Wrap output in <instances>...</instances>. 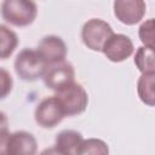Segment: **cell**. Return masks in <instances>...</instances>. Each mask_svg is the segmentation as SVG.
Listing matches in <instances>:
<instances>
[{
    "mask_svg": "<svg viewBox=\"0 0 155 155\" xmlns=\"http://www.w3.org/2000/svg\"><path fill=\"white\" fill-rule=\"evenodd\" d=\"M114 35L111 27L98 18L87 21L81 30V39L84 44L92 51H103L107 41Z\"/></svg>",
    "mask_w": 155,
    "mask_h": 155,
    "instance_id": "4",
    "label": "cell"
},
{
    "mask_svg": "<svg viewBox=\"0 0 155 155\" xmlns=\"http://www.w3.org/2000/svg\"><path fill=\"white\" fill-rule=\"evenodd\" d=\"M42 79L47 88L58 92L64 87L74 84L75 71L73 65L69 62L64 61V62L47 67Z\"/></svg>",
    "mask_w": 155,
    "mask_h": 155,
    "instance_id": "7",
    "label": "cell"
},
{
    "mask_svg": "<svg viewBox=\"0 0 155 155\" xmlns=\"http://www.w3.org/2000/svg\"><path fill=\"white\" fill-rule=\"evenodd\" d=\"M133 42L132 40L124 34H114L104 45L103 53L111 62H122L127 59L133 53Z\"/></svg>",
    "mask_w": 155,
    "mask_h": 155,
    "instance_id": "10",
    "label": "cell"
},
{
    "mask_svg": "<svg viewBox=\"0 0 155 155\" xmlns=\"http://www.w3.org/2000/svg\"><path fill=\"white\" fill-rule=\"evenodd\" d=\"M138 35L145 47L155 50V18L143 22L138 29Z\"/></svg>",
    "mask_w": 155,
    "mask_h": 155,
    "instance_id": "16",
    "label": "cell"
},
{
    "mask_svg": "<svg viewBox=\"0 0 155 155\" xmlns=\"http://www.w3.org/2000/svg\"><path fill=\"white\" fill-rule=\"evenodd\" d=\"M78 155H109V148L102 139L88 138L80 145Z\"/></svg>",
    "mask_w": 155,
    "mask_h": 155,
    "instance_id": "15",
    "label": "cell"
},
{
    "mask_svg": "<svg viewBox=\"0 0 155 155\" xmlns=\"http://www.w3.org/2000/svg\"><path fill=\"white\" fill-rule=\"evenodd\" d=\"M64 116V109L56 96L42 99L35 109V121L44 128H52L57 126Z\"/></svg>",
    "mask_w": 155,
    "mask_h": 155,
    "instance_id": "6",
    "label": "cell"
},
{
    "mask_svg": "<svg viewBox=\"0 0 155 155\" xmlns=\"http://www.w3.org/2000/svg\"><path fill=\"white\" fill-rule=\"evenodd\" d=\"M134 64L142 74L155 73V50L140 46L134 54Z\"/></svg>",
    "mask_w": 155,
    "mask_h": 155,
    "instance_id": "13",
    "label": "cell"
},
{
    "mask_svg": "<svg viewBox=\"0 0 155 155\" xmlns=\"http://www.w3.org/2000/svg\"><path fill=\"white\" fill-rule=\"evenodd\" d=\"M0 38H1V46H0V57L1 59H6L12 54L15 48L18 45V38L15 31L8 29L6 25H0Z\"/></svg>",
    "mask_w": 155,
    "mask_h": 155,
    "instance_id": "14",
    "label": "cell"
},
{
    "mask_svg": "<svg viewBox=\"0 0 155 155\" xmlns=\"http://www.w3.org/2000/svg\"><path fill=\"white\" fill-rule=\"evenodd\" d=\"M145 2L143 0H116L114 2V15L116 18L127 25H133L144 17Z\"/></svg>",
    "mask_w": 155,
    "mask_h": 155,
    "instance_id": "9",
    "label": "cell"
},
{
    "mask_svg": "<svg viewBox=\"0 0 155 155\" xmlns=\"http://www.w3.org/2000/svg\"><path fill=\"white\" fill-rule=\"evenodd\" d=\"M40 155H67V154L54 147V148H47V149H45L44 151L40 153Z\"/></svg>",
    "mask_w": 155,
    "mask_h": 155,
    "instance_id": "18",
    "label": "cell"
},
{
    "mask_svg": "<svg viewBox=\"0 0 155 155\" xmlns=\"http://www.w3.org/2000/svg\"><path fill=\"white\" fill-rule=\"evenodd\" d=\"M45 62L47 67L64 62L67 56V46L65 42L56 35H47L45 36L38 46L36 50Z\"/></svg>",
    "mask_w": 155,
    "mask_h": 155,
    "instance_id": "8",
    "label": "cell"
},
{
    "mask_svg": "<svg viewBox=\"0 0 155 155\" xmlns=\"http://www.w3.org/2000/svg\"><path fill=\"white\" fill-rule=\"evenodd\" d=\"M36 5L28 0H5L1 5L2 18L16 27H27L36 17Z\"/></svg>",
    "mask_w": 155,
    "mask_h": 155,
    "instance_id": "3",
    "label": "cell"
},
{
    "mask_svg": "<svg viewBox=\"0 0 155 155\" xmlns=\"http://www.w3.org/2000/svg\"><path fill=\"white\" fill-rule=\"evenodd\" d=\"M11 87H12V79H11V76L7 74V71L5 69H1V88H2L1 98L6 97V94L11 91Z\"/></svg>",
    "mask_w": 155,
    "mask_h": 155,
    "instance_id": "17",
    "label": "cell"
},
{
    "mask_svg": "<svg viewBox=\"0 0 155 155\" xmlns=\"http://www.w3.org/2000/svg\"><path fill=\"white\" fill-rule=\"evenodd\" d=\"M85 139L81 133L74 130H64L56 137V148L65 153L67 155H78L79 148Z\"/></svg>",
    "mask_w": 155,
    "mask_h": 155,
    "instance_id": "11",
    "label": "cell"
},
{
    "mask_svg": "<svg viewBox=\"0 0 155 155\" xmlns=\"http://www.w3.org/2000/svg\"><path fill=\"white\" fill-rule=\"evenodd\" d=\"M47 65L40 57L39 52L33 48H23L15 59L16 74L24 81H35L44 78Z\"/></svg>",
    "mask_w": 155,
    "mask_h": 155,
    "instance_id": "2",
    "label": "cell"
},
{
    "mask_svg": "<svg viewBox=\"0 0 155 155\" xmlns=\"http://www.w3.org/2000/svg\"><path fill=\"white\" fill-rule=\"evenodd\" d=\"M54 96L59 99L67 116L79 115L84 113L88 103L87 92L80 84H75V82L56 92Z\"/></svg>",
    "mask_w": 155,
    "mask_h": 155,
    "instance_id": "5",
    "label": "cell"
},
{
    "mask_svg": "<svg viewBox=\"0 0 155 155\" xmlns=\"http://www.w3.org/2000/svg\"><path fill=\"white\" fill-rule=\"evenodd\" d=\"M137 92L144 104L155 107V73H145L140 75L137 82Z\"/></svg>",
    "mask_w": 155,
    "mask_h": 155,
    "instance_id": "12",
    "label": "cell"
},
{
    "mask_svg": "<svg viewBox=\"0 0 155 155\" xmlns=\"http://www.w3.org/2000/svg\"><path fill=\"white\" fill-rule=\"evenodd\" d=\"M38 143L35 137L25 131L7 133L1 131L0 155H35Z\"/></svg>",
    "mask_w": 155,
    "mask_h": 155,
    "instance_id": "1",
    "label": "cell"
}]
</instances>
